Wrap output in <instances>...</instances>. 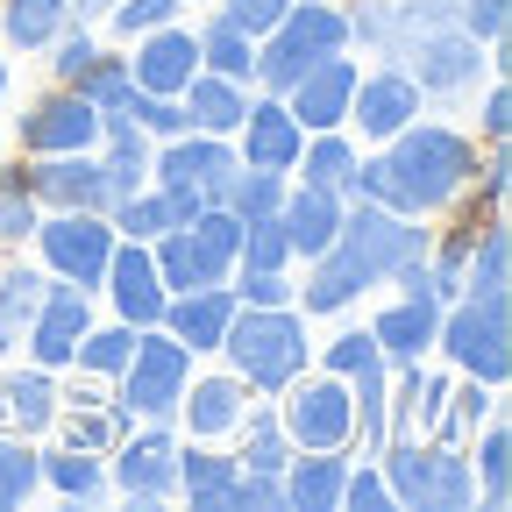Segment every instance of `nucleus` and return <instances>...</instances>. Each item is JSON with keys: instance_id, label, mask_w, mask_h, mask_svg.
Wrapping results in <instances>:
<instances>
[{"instance_id": "f257e3e1", "label": "nucleus", "mask_w": 512, "mask_h": 512, "mask_svg": "<svg viewBox=\"0 0 512 512\" xmlns=\"http://www.w3.org/2000/svg\"><path fill=\"white\" fill-rule=\"evenodd\" d=\"M384 171H392V192H399V214H441L456 207L470 178H477V143L463 128H441V121H406L392 143L377 150Z\"/></svg>"}, {"instance_id": "f03ea898", "label": "nucleus", "mask_w": 512, "mask_h": 512, "mask_svg": "<svg viewBox=\"0 0 512 512\" xmlns=\"http://www.w3.org/2000/svg\"><path fill=\"white\" fill-rule=\"evenodd\" d=\"M377 470L392 484V505H413V512H470L477 505V470L463 456V441L384 434Z\"/></svg>"}, {"instance_id": "7ed1b4c3", "label": "nucleus", "mask_w": 512, "mask_h": 512, "mask_svg": "<svg viewBox=\"0 0 512 512\" xmlns=\"http://www.w3.org/2000/svg\"><path fill=\"white\" fill-rule=\"evenodd\" d=\"M221 356L249 392H285L306 370V313L299 306H235Z\"/></svg>"}, {"instance_id": "20e7f679", "label": "nucleus", "mask_w": 512, "mask_h": 512, "mask_svg": "<svg viewBox=\"0 0 512 512\" xmlns=\"http://www.w3.org/2000/svg\"><path fill=\"white\" fill-rule=\"evenodd\" d=\"M434 349L477 384H505L512 377V292H463L441 306Z\"/></svg>"}, {"instance_id": "39448f33", "label": "nucleus", "mask_w": 512, "mask_h": 512, "mask_svg": "<svg viewBox=\"0 0 512 512\" xmlns=\"http://www.w3.org/2000/svg\"><path fill=\"white\" fill-rule=\"evenodd\" d=\"M427 228H420V214H392V207H370V200H342V228H335V256L356 271V285L370 292V285H384L406 256H427Z\"/></svg>"}, {"instance_id": "423d86ee", "label": "nucleus", "mask_w": 512, "mask_h": 512, "mask_svg": "<svg viewBox=\"0 0 512 512\" xmlns=\"http://www.w3.org/2000/svg\"><path fill=\"white\" fill-rule=\"evenodd\" d=\"M328 50H349V22L335 0H292L285 22L271 36H256V86L264 93H285L306 64H320Z\"/></svg>"}, {"instance_id": "0eeeda50", "label": "nucleus", "mask_w": 512, "mask_h": 512, "mask_svg": "<svg viewBox=\"0 0 512 512\" xmlns=\"http://www.w3.org/2000/svg\"><path fill=\"white\" fill-rule=\"evenodd\" d=\"M185 377H192V349L178 335H164V328H136V349H128V363H121L114 406L128 420H171Z\"/></svg>"}, {"instance_id": "6e6552de", "label": "nucleus", "mask_w": 512, "mask_h": 512, "mask_svg": "<svg viewBox=\"0 0 512 512\" xmlns=\"http://www.w3.org/2000/svg\"><path fill=\"white\" fill-rule=\"evenodd\" d=\"M278 427L292 434V448H349L356 434V406H349V377L320 370V377H292L278 392Z\"/></svg>"}, {"instance_id": "1a4fd4ad", "label": "nucleus", "mask_w": 512, "mask_h": 512, "mask_svg": "<svg viewBox=\"0 0 512 512\" xmlns=\"http://www.w3.org/2000/svg\"><path fill=\"white\" fill-rule=\"evenodd\" d=\"M406 79L420 86V100H463L477 93V79H491V50L463 29H427L406 43Z\"/></svg>"}, {"instance_id": "9d476101", "label": "nucleus", "mask_w": 512, "mask_h": 512, "mask_svg": "<svg viewBox=\"0 0 512 512\" xmlns=\"http://www.w3.org/2000/svg\"><path fill=\"white\" fill-rule=\"evenodd\" d=\"M114 491L136 498V505H157L178 491V420H136L114 448Z\"/></svg>"}, {"instance_id": "9b49d317", "label": "nucleus", "mask_w": 512, "mask_h": 512, "mask_svg": "<svg viewBox=\"0 0 512 512\" xmlns=\"http://www.w3.org/2000/svg\"><path fill=\"white\" fill-rule=\"evenodd\" d=\"M36 249H43L50 278L93 292L107 278V256H114V221L107 214H43L36 221Z\"/></svg>"}, {"instance_id": "f8f14e48", "label": "nucleus", "mask_w": 512, "mask_h": 512, "mask_svg": "<svg viewBox=\"0 0 512 512\" xmlns=\"http://www.w3.org/2000/svg\"><path fill=\"white\" fill-rule=\"evenodd\" d=\"M235 164L242 157H235L228 136H200V128H185V136H171L164 150H150V185H192V192H207V207H221Z\"/></svg>"}, {"instance_id": "ddd939ff", "label": "nucleus", "mask_w": 512, "mask_h": 512, "mask_svg": "<svg viewBox=\"0 0 512 512\" xmlns=\"http://www.w3.org/2000/svg\"><path fill=\"white\" fill-rule=\"evenodd\" d=\"M420 86L406 79V64H377V72H356L349 93V121L363 128V143H392L406 121H420Z\"/></svg>"}, {"instance_id": "4468645a", "label": "nucleus", "mask_w": 512, "mask_h": 512, "mask_svg": "<svg viewBox=\"0 0 512 512\" xmlns=\"http://www.w3.org/2000/svg\"><path fill=\"white\" fill-rule=\"evenodd\" d=\"M29 200L43 214H107V185L93 150H64V157H29Z\"/></svg>"}, {"instance_id": "2eb2a0df", "label": "nucleus", "mask_w": 512, "mask_h": 512, "mask_svg": "<svg viewBox=\"0 0 512 512\" xmlns=\"http://www.w3.org/2000/svg\"><path fill=\"white\" fill-rule=\"evenodd\" d=\"M356 72H363V64L349 57V50H328V57H320V64H306V72L278 93L285 107H292V121L306 128V136H313V128H342L349 121V93H356Z\"/></svg>"}, {"instance_id": "dca6fc26", "label": "nucleus", "mask_w": 512, "mask_h": 512, "mask_svg": "<svg viewBox=\"0 0 512 512\" xmlns=\"http://www.w3.org/2000/svg\"><path fill=\"white\" fill-rule=\"evenodd\" d=\"M86 328H93V292L50 278V292H43L36 320H29V335H22V342H29V363H43V370H72V349H79Z\"/></svg>"}, {"instance_id": "f3484780", "label": "nucleus", "mask_w": 512, "mask_h": 512, "mask_svg": "<svg viewBox=\"0 0 512 512\" xmlns=\"http://www.w3.org/2000/svg\"><path fill=\"white\" fill-rule=\"evenodd\" d=\"M22 150L29 157H64V150H100V114L72 93V86H57L50 100H36L22 114Z\"/></svg>"}, {"instance_id": "a211bd4d", "label": "nucleus", "mask_w": 512, "mask_h": 512, "mask_svg": "<svg viewBox=\"0 0 512 512\" xmlns=\"http://www.w3.org/2000/svg\"><path fill=\"white\" fill-rule=\"evenodd\" d=\"M107 299H114V313L128 320V328H157L164 320V285H157V264H150V242H128V235H114V256H107Z\"/></svg>"}, {"instance_id": "6ab92c4d", "label": "nucleus", "mask_w": 512, "mask_h": 512, "mask_svg": "<svg viewBox=\"0 0 512 512\" xmlns=\"http://www.w3.org/2000/svg\"><path fill=\"white\" fill-rule=\"evenodd\" d=\"M235 143H242L235 157L256 164V171H292L306 128L292 121V107H285L278 93H249V114H242V128H235Z\"/></svg>"}, {"instance_id": "aec40b11", "label": "nucleus", "mask_w": 512, "mask_h": 512, "mask_svg": "<svg viewBox=\"0 0 512 512\" xmlns=\"http://www.w3.org/2000/svg\"><path fill=\"white\" fill-rule=\"evenodd\" d=\"M192 72H200V36H192V29L164 22V29L136 36V57H128V79H136V93H164V100H178Z\"/></svg>"}, {"instance_id": "412c9836", "label": "nucleus", "mask_w": 512, "mask_h": 512, "mask_svg": "<svg viewBox=\"0 0 512 512\" xmlns=\"http://www.w3.org/2000/svg\"><path fill=\"white\" fill-rule=\"evenodd\" d=\"M242 413H249V384L228 370V377H185L171 420L185 427V441H221L242 427Z\"/></svg>"}, {"instance_id": "4be33fe9", "label": "nucleus", "mask_w": 512, "mask_h": 512, "mask_svg": "<svg viewBox=\"0 0 512 512\" xmlns=\"http://www.w3.org/2000/svg\"><path fill=\"white\" fill-rule=\"evenodd\" d=\"M228 320H235V292H228V278H221V285H200V292H171L157 328H164V335H178L192 356H207V349H221Z\"/></svg>"}, {"instance_id": "5701e85b", "label": "nucleus", "mask_w": 512, "mask_h": 512, "mask_svg": "<svg viewBox=\"0 0 512 512\" xmlns=\"http://www.w3.org/2000/svg\"><path fill=\"white\" fill-rule=\"evenodd\" d=\"M434 328H441V299H427V292L406 299V292H399V306H384V313L370 320V342H377L384 370H399V363H427Z\"/></svg>"}, {"instance_id": "b1692460", "label": "nucleus", "mask_w": 512, "mask_h": 512, "mask_svg": "<svg viewBox=\"0 0 512 512\" xmlns=\"http://www.w3.org/2000/svg\"><path fill=\"white\" fill-rule=\"evenodd\" d=\"M278 228H285V242H292V256H313L335 242V228H342V192H328V185H285V200H278Z\"/></svg>"}, {"instance_id": "393cba45", "label": "nucleus", "mask_w": 512, "mask_h": 512, "mask_svg": "<svg viewBox=\"0 0 512 512\" xmlns=\"http://www.w3.org/2000/svg\"><path fill=\"white\" fill-rule=\"evenodd\" d=\"M349 463H356V456H342V448H292V463L278 470L285 505H292V512H335Z\"/></svg>"}, {"instance_id": "a878e982", "label": "nucleus", "mask_w": 512, "mask_h": 512, "mask_svg": "<svg viewBox=\"0 0 512 512\" xmlns=\"http://www.w3.org/2000/svg\"><path fill=\"white\" fill-rule=\"evenodd\" d=\"M50 427H57V377H50L43 363L8 370V377H0V434L36 441V434H50Z\"/></svg>"}, {"instance_id": "bb28decb", "label": "nucleus", "mask_w": 512, "mask_h": 512, "mask_svg": "<svg viewBox=\"0 0 512 512\" xmlns=\"http://www.w3.org/2000/svg\"><path fill=\"white\" fill-rule=\"evenodd\" d=\"M150 264H157V285L164 292H200V285H221L228 278V264L192 235V228H164L157 242H150Z\"/></svg>"}, {"instance_id": "cd10ccee", "label": "nucleus", "mask_w": 512, "mask_h": 512, "mask_svg": "<svg viewBox=\"0 0 512 512\" xmlns=\"http://www.w3.org/2000/svg\"><path fill=\"white\" fill-rule=\"evenodd\" d=\"M178 100H185V121L200 128V136H235L242 114H249V86H235L221 72H192Z\"/></svg>"}, {"instance_id": "c85d7f7f", "label": "nucleus", "mask_w": 512, "mask_h": 512, "mask_svg": "<svg viewBox=\"0 0 512 512\" xmlns=\"http://www.w3.org/2000/svg\"><path fill=\"white\" fill-rule=\"evenodd\" d=\"M192 36H200V72H221L235 86H256V36L249 29H235L228 15H207Z\"/></svg>"}, {"instance_id": "c756f323", "label": "nucleus", "mask_w": 512, "mask_h": 512, "mask_svg": "<svg viewBox=\"0 0 512 512\" xmlns=\"http://www.w3.org/2000/svg\"><path fill=\"white\" fill-rule=\"evenodd\" d=\"M43 292H50V271H29V264L0 271V356L22 349L29 320H36V306H43Z\"/></svg>"}, {"instance_id": "7c9ffc66", "label": "nucleus", "mask_w": 512, "mask_h": 512, "mask_svg": "<svg viewBox=\"0 0 512 512\" xmlns=\"http://www.w3.org/2000/svg\"><path fill=\"white\" fill-rule=\"evenodd\" d=\"M463 292H512V235H505V214H484L477 221L470 264H463Z\"/></svg>"}, {"instance_id": "2f4dec72", "label": "nucleus", "mask_w": 512, "mask_h": 512, "mask_svg": "<svg viewBox=\"0 0 512 512\" xmlns=\"http://www.w3.org/2000/svg\"><path fill=\"white\" fill-rule=\"evenodd\" d=\"M235 456H221V448H207V441H178V498H192V505H221V491L235 484Z\"/></svg>"}, {"instance_id": "473e14b6", "label": "nucleus", "mask_w": 512, "mask_h": 512, "mask_svg": "<svg viewBox=\"0 0 512 512\" xmlns=\"http://www.w3.org/2000/svg\"><path fill=\"white\" fill-rule=\"evenodd\" d=\"M36 470H43V484L57 498H72V505H100L107 498V470H100V456H86V448H50V456H36Z\"/></svg>"}, {"instance_id": "72a5a7b5", "label": "nucleus", "mask_w": 512, "mask_h": 512, "mask_svg": "<svg viewBox=\"0 0 512 512\" xmlns=\"http://www.w3.org/2000/svg\"><path fill=\"white\" fill-rule=\"evenodd\" d=\"M306 185H328V192H342L349 185V171H356V143L342 136V128H313V136L299 143V164H292Z\"/></svg>"}, {"instance_id": "f704fd0d", "label": "nucleus", "mask_w": 512, "mask_h": 512, "mask_svg": "<svg viewBox=\"0 0 512 512\" xmlns=\"http://www.w3.org/2000/svg\"><path fill=\"white\" fill-rule=\"evenodd\" d=\"M235 463L242 470H264V477H278L292 463V434L278 427V406H249L242 413V456Z\"/></svg>"}, {"instance_id": "c9c22d12", "label": "nucleus", "mask_w": 512, "mask_h": 512, "mask_svg": "<svg viewBox=\"0 0 512 512\" xmlns=\"http://www.w3.org/2000/svg\"><path fill=\"white\" fill-rule=\"evenodd\" d=\"M72 22V0H8L0 8V36L15 50H50V36Z\"/></svg>"}, {"instance_id": "e433bc0d", "label": "nucleus", "mask_w": 512, "mask_h": 512, "mask_svg": "<svg viewBox=\"0 0 512 512\" xmlns=\"http://www.w3.org/2000/svg\"><path fill=\"white\" fill-rule=\"evenodd\" d=\"M72 93H79L93 114H128V100H136V79H128V57H107V50H93V57H86V72L72 79Z\"/></svg>"}, {"instance_id": "4c0bfd02", "label": "nucleus", "mask_w": 512, "mask_h": 512, "mask_svg": "<svg viewBox=\"0 0 512 512\" xmlns=\"http://www.w3.org/2000/svg\"><path fill=\"white\" fill-rule=\"evenodd\" d=\"M285 185H292V171H256V164H235V178H228V192H221V207H228L235 221H264V214H278Z\"/></svg>"}, {"instance_id": "58836bf2", "label": "nucleus", "mask_w": 512, "mask_h": 512, "mask_svg": "<svg viewBox=\"0 0 512 512\" xmlns=\"http://www.w3.org/2000/svg\"><path fill=\"white\" fill-rule=\"evenodd\" d=\"M57 420H64V448H86V456H107V448L136 427V420H128L121 406H107V399L100 406H64Z\"/></svg>"}, {"instance_id": "ea45409f", "label": "nucleus", "mask_w": 512, "mask_h": 512, "mask_svg": "<svg viewBox=\"0 0 512 512\" xmlns=\"http://www.w3.org/2000/svg\"><path fill=\"white\" fill-rule=\"evenodd\" d=\"M299 256H292V242H285V228H278V214H264V221H242V242H235V271H292Z\"/></svg>"}, {"instance_id": "a19ab883", "label": "nucleus", "mask_w": 512, "mask_h": 512, "mask_svg": "<svg viewBox=\"0 0 512 512\" xmlns=\"http://www.w3.org/2000/svg\"><path fill=\"white\" fill-rule=\"evenodd\" d=\"M128 349H136V328L128 320H114V328H86L79 335V349H72V363L86 370V377H121V363H128Z\"/></svg>"}, {"instance_id": "79ce46f5", "label": "nucleus", "mask_w": 512, "mask_h": 512, "mask_svg": "<svg viewBox=\"0 0 512 512\" xmlns=\"http://www.w3.org/2000/svg\"><path fill=\"white\" fill-rule=\"evenodd\" d=\"M43 491V470H36V448L22 434H0V512H15Z\"/></svg>"}, {"instance_id": "37998d69", "label": "nucleus", "mask_w": 512, "mask_h": 512, "mask_svg": "<svg viewBox=\"0 0 512 512\" xmlns=\"http://www.w3.org/2000/svg\"><path fill=\"white\" fill-rule=\"evenodd\" d=\"M477 434V427H470ZM477 477H484V505H505V477H512V434H505V413H491L484 420V434H477V463H470Z\"/></svg>"}, {"instance_id": "c03bdc74", "label": "nucleus", "mask_w": 512, "mask_h": 512, "mask_svg": "<svg viewBox=\"0 0 512 512\" xmlns=\"http://www.w3.org/2000/svg\"><path fill=\"white\" fill-rule=\"evenodd\" d=\"M178 8H185V0H114V8H107V29L136 43V36H150V29H164V22H178Z\"/></svg>"}, {"instance_id": "a18cd8bd", "label": "nucleus", "mask_w": 512, "mask_h": 512, "mask_svg": "<svg viewBox=\"0 0 512 512\" xmlns=\"http://www.w3.org/2000/svg\"><path fill=\"white\" fill-rule=\"evenodd\" d=\"M93 50H100V43H93V29L72 15V22L50 36V79H57V86H72V79L86 72V57H93Z\"/></svg>"}, {"instance_id": "49530a36", "label": "nucleus", "mask_w": 512, "mask_h": 512, "mask_svg": "<svg viewBox=\"0 0 512 512\" xmlns=\"http://www.w3.org/2000/svg\"><path fill=\"white\" fill-rule=\"evenodd\" d=\"M278 505H285V491L264 470H235V484L221 491V512H278Z\"/></svg>"}, {"instance_id": "de8ad7c7", "label": "nucleus", "mask_w": 512, "mask_h": 512, "mask_svg": "<svg viewBox=\"0 0 512 512\" xmlns=\"http://www.w3.org/2000/svg\"><path fill=\"white\" fill-rule=\"evenodd\" d=\"M36 221H43V207L29 200V192L22 185H0V249H22L36 235Z\"/></svg>"}, {"instance_id": "09e8293b", "label": "nucleus", "mask_w": 512, "mask_h": 512, "mask_svg": "<svg viewBox=\"0 0 512 512\" xmlns=\"http://www.w3.org/2000/svg\"><path fill=\"white\" fill-rule=\"evenodd\" d=\"M456 29H463V36H477L484 50H491V43H505V29H512V0H463Z\"/></svg>"}, {"instance_id": "8fccbe9b", "label": "nucleus", "mask_w": 512, "mask_h": 512, "mask_svg": "<svg viewBox=\"0 0 512 512\" xmlns=\"http://www.w3.org/2000/svg\"><path fill=\"white\" fill-rule=\"evenodd\" d=\"M342 505H349V512H384V505H392V484H384V470H377V463H349Z\"/></svg>"}, {"instance_id": "3c124183", "label": "nucleus", "mask_w": 512, "mask_h": 512, "mask_svg": "<svg viewBox=\"0 0 512 512\" xmlns=\"http://www.w3.org/2000/svg\"><path fill=\"white\" fill-rule=\"evenodd\" d=\"M228 292H235V306H292V292H299V285H292L285 271H242Z\"/></svg>"}, {"instance_id": "603ef678", "label": "nucleus", "mask_w": 512, "mask_h": 512, "mask_svg": "<svg viewBox=\"0 0 512 512\" xmlns=\"http://www.w3.org/2000/svg\"><path fill=\"white\" fill-rule=\"evenodd\" d=\"M477 200H484V214H505V185H512V157H505V143H491V157L477 164Z\"/></svg>"}, {"instance_id": "864d4df0", "label": "nucleus", "mask_w": 512, "mask_h": 512, "mask_svg": "<svg viewBox=\"0 0 512 512\" xmlns=\"http://www.w3.org/2000/svg\"><path fill=\"white\" fill-rule=\"evenodd\" d=\"M192 235H200V242H207V249L221 256V264L235 271V242H242V221H235L228 207H207L200 221H192Z\"/></svg>"}, {"instance_id": "5fc2aeb1", "label": "nucleus", "mask_w": 512, "mask_h": 512, "mask_svg": "<svg viewBox=\"0 0 512 512\" xmlns=\"http://www.w3.org/2000/svg\"><path fill=\"white\" fill-rule=\"evenodd\" d=\"M285 8H292V0H221V15L235 29H249V36H271L285 22Z\"/></svg>"}, {"instance_id": "6e6d98bb", "label": "nucleus", "mask_w": 512, "mask_h": 512, "mask_svg": "<svg viewBox=\"0 0 512 512\" xmlns=\"http://www.w3.org/2000/svg\"><path fill=\"white\" fill-rule=\"evenodd\" d=\"M320 363H328L335 377H349V370H363V363H377V342H370V328H342V335L328 342V356H320Z\"/></svg>"}, {"instance_id": "4d7b16f0", "label": "nucleus", "mask_w": 512, "mask_h": 512, "mask_svg": "<svg viewBox=\"0 0 512 512\" xmlns=\"http://www.w3.org/2000/svg\"><path fill=\"white\" fill-rule=\"evenodd\" d=\"M484 136L491 143H505V128H512V93H505V72H491V86H484Z\"/></svg>"}, {"instance_id": "13d9d810", "label": "nucleus", "mask_w": 512, "mask_h": 512, "mask_svg": "<svg viewBox=\"0 0 512 512\" xmlns=\"http://www.w3.org/2000/svg\"><path fill=\"white\" fill-rule=\"evenodd\" d=\"M107 8H114V0H72V15H79V22H93V15H107Z\"/></svg>"}, {"instance_id": "bf43d9fd", "label": "nucleus", "mask_w": 512, "mask_h": 512, "mask_svg": "<svg viewBox=\"0 0 512 512\" xmlns=\"http://www.w3.org/2000/svg\"><path fill=\"white\" fill-rule=\"evenodd\" d=\"M0 100H8V64H0Z\"/></svg>"}]
</instances>
